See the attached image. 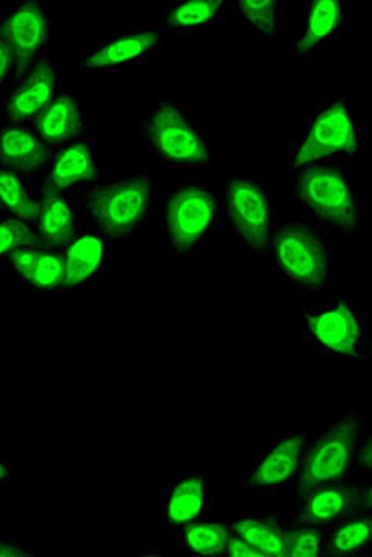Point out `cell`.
Segmentation results:
<instances>
[{
	"instance_id": "1",
	"label": "cell",
	"mask_w": 372,
	"mask_h": 557,
	"mask_svg": "<svg viewBox=\"0 0 372 557\" xmlns=\"http://www.w3.org/2000/svg\"><path fill=\"white\" fill-rule=\"evenodd\" d=\"M364 133L350 92H337L317 106L292 144L289 172L309 164L360 163L364 157Z\"/></svg>"
},
{
	"instance_id": "2",
	"label": "cell",
	"mask_w": 372,
	"mask_h": 557,
	"mask_svg": "<svg viewBox=\"0 0 372 557\" xmlns=\"http://www.w3.org/2000/svg\"><path fill=\"white\" fill-rule=\"evenodd\" d=\"M293 194L302 211L322 225L349 236L363 230V202L354 185L349 166L309 164L292 172Z\"/></svg>"
},
{
	"instance_id": "3",
	"label": "cell",
	"mask_w": 372,
	"mask_h": 557,
	"mask_svg": "<svg viewBox=\"0 0 372 557\" xmlns=\"http://www.w3.org/2000/svg\"><path fill=\"white\" fill-rule=\"evenodd\" d=\"M364 430L361 409L350 408L309 436L299 472V494L354 480L355 453Z\"/></svg>"
},
{
	"instance_id": "4",
	"label": "cell",
	"mask_w": 372,
	"mask_h": 557,
	"mask_svg": "<svg viewBox=\"0 0 372 557\" xmlns=\"http://www.w3.org/2000/svg\"><path fill=\"white\" fill-rule=\"evenodd\" d=\"M151 184L148 172L96 184L83 190V208L92 228L109 239H129L144 228L150 215Z\"/></svg>"
},
{
	"instance_id": "5",
	"label": "cell",
	"mask_w": 372,
	"mask_h": 557,
	"mask_svg": "<svg viewBox=\"0 0 372 557\" xmlns=\"http://www.w3.org/2000/svg\"><path fill=\"white\" fill-rule=\"evenodd\" d=\"M282 281L298 292H320L331 281V247L326 236L309 223L275 226L269 252Z\"/></svg>"
},
{
	"instance_id": "6",
	"label": "cell",
	"mask_w": 372,
	"mask_h": 557,
	"mask_svg": "<svg viewBox=\"0 0 372 557\" xmlns=\"http://www.w3.org/2000/svg\"><path fill=\"white\" fill-rule=\"evenodd\" d=\"M220 201L209 182H178L164 202V249L172 256L198 252L212 239Z\"/></svg>"
},
{
	"instance_id": "7",
	"label": "cell",
	"mask_w": 372,
	"mask_h": 557,
	"mask_svg": "<svg viewBox=\"0 0 372 557\" xmlns=\"http://www.w3.org/2000/svg\"><path fill=\"white\" fill-rule=\"evenodd\" d=\"M302 339L320 356L361 362L371 354L367 314L344 297L302 309Z\"/></svg>"
},
{
	"instance_id": "8",
	"label": "cell",
	"mask_w": 372,
	"mask_h": 557,
	"mask_svg": "<svg viewBox=\"0 0 372 557\" xmlns=\"http://www.w3.org/2000/svg\"><path fill=\"white\" fill-rule=\"evenodd\" d=\"M220 214L227 230L250 256L269 252L277 226L274 195L261 182L234 177L226 185Z\"/></svg>"
},
{
	"instance_id": "9",
	"label": "cell",
	"mask_w": 372,
	"mask_h": 557,
	"mask_svg": "<svg viewBox=\"0 0 372 557\" xmlns=\"http://www.w3.org/2000/svg\"><path fill=\"white\" fill-rule=\"evenodd\" d=\"M151 158L163 164H210L209 140L188 110L172 99L161 98L151 106L147 119Z\"/></svg>"
},
{
	"instance_id": "10",
	"label": "cell",
	"mask_w": 372,
	"mask_h": 557,
	"mask_svg": "<svg viewBox=\"0 0 372 557\" xmlns=\"http://www.w3.org/2000/svg\"><path fill=\"white\" fill-rule=\"evenodd\" d=\"M163 27H116L92 50L80 54L77 72L80 75H113L129 65L145 63L168 39Z\"/></svg>"
},
{
	"instance_id": "11",
	"label": "cell",
	"mask_w": 372,
	"mask_h": 557,
	"mask_svg": "<svg viewBox=\"0 0 372 557\" xmlns=\"http://www.w3.org/2000/svg\"><path fill=\"white\" fill-rule=\"evenodd\" d=\"M308 433H287L269 445L243 474L240 486L257 497H271L298 481Z\"/></svg>"
},
{
	"instance_id": "12",
	"label": "cell",
	"mask_w": 372,
	"mask_h": 557,
	"mask_svg": "<svg viewBox=\"0 0 372 557\" xmlns=\"http://www.w3.org/2000/svg\"><path fill=\"white\" fill-rule=\"evenodd\" d=\"M50 30L51 15L41 2L16 3L0 20V39L12 50L18 78L39 63L50 40Z\"/></svg>"
},
{
	"instance_id": "13",
	"label": "cell",
	"mask_w": 372,
	"mask_h": 557,
	"mask_svg": "<svg viewBox=\"0 0 372 557\" xmlns=\"http://www.w3.org/2000/svg\"><path fill=\"white\" fill-rule=\"evenodd\" d=\"M371 511V481L331 484L299 494L296 521L309 525H331L340 519Z\"/></svg>"
},
{
	"instance_id": "14",
	"label": "cell",
	"mask_w": 372,
	"mask_h": 557,
	"mask_svg": "<svg viewBox=\"0 0 372 557\" xmlns=\"http://www.w3.org/2000/svg\"><path fill=\"white\" fill-rule=\"evenodd\" d=\"M213 507V481L202 470L175 474L164 487L163 529L174 535L185 525L202 521Z\"/></svg>"
},
{
	"instance_id": "15",
	"label": "cell",
	"mask_w": 372,
	"mask_h": 557,
	"mask_svg": "<svg viewBox=\"0 0 372 557\" xmlns=\"http://www.w3.org/2000/svg\"><path fill=\"white\" fill-rule=\"evenodd\" d=\"M47 174L40 195L71 194L75 188L98 184L99 166L96 144L92 140H75L67 146L51 150Z\"/></svg>"
},
{
	"instance_id": "16",
	"label": "cell",
	"mask_w": 372,
	"mask_h": 557,
	"mask_svg": "<svg viewBox=\"0 0 372 557\" xmlns=\"http://www.w3.org/2000/svg\"><path fill=\"white\" fill-rule=\"evenodd\" d=\"M347 23V12L337 0H308L305 2V24L298 39L289 45V61L309 63L323 48L340 36Z\"/></svg>"
},
{
	"instance_id": "17",
	"label": "cell",
	"mask_w": 372,
	"mask_h": 557,
	"mask_svg": "<svg viewBox=\"0 0 372 557\" xmlns=\"http://www.w3.org/2000/svg\"><path fill=\"white\" fill-rule=\"evenodd\" d=\"M57 98V65L40 60L26 74L21 75L18 85L10 92L3 108V115L12 125L36 122Z\"/></svg>"
},
{
	"instance_id": "18",
	"label": "cell",
	"mask_w": 372,
	"mask_h": 557,
	"mask_svg": "<svg viewBox=\"0 0 372 557\" xmlns=\"http://www.w3.org/2000/svg\"><path fill=\"white\" fill-rule=\"evenodd\" d=\"M110 239L96 228L78 226L64 253V288L78 290L96 281L109 263Z\"/></svg>"
},
{
	"instance_id": "19",
	"label": "cell",
	"mask_w": 372,
	"mask_h": 557,
	"mask_svg": "<svg viewBox=\"0 0 372 557\" xmlns=\"http://www.w3.org/2000/svg\"><path fill=\"white\" fill-rule=\"evenodd\" d=\"M12 277L39 292H64V253L41 243L21 246L9 258Z\"/></svg>"
},
{
	"instance_id": "20",
	"label": "cell",
	"mask_w": 372,
	"mask_h": 557,
	"mask_svg": "<svg viewBox=\"0 0 372 557\" xmlns=\"http://www.w3.org/2000/svg\"><path fill=\"white\" fill-rule=\"evenodd\" d=\"M80 223L72 194L41 196L39 214L34 222V230L41 244L64 249L77 233Z\"/></svg>"
},
{
	"instance_id": "21",
	"label": "cell",
	"mask_w": 372,
	"mask_h": 557,
	"mask_svg": "<svg viewBox=\"0 0 372 557\" xmlns=\"http://www.w3.org/2000/svg\"><path fill=\"white\" fill-rule=\"evenodd\" d=\"M51 149L41 143L37 133L20 125L0 129V166L30 175L47 166Z\"/></svg>"
},
{
	"instance_id": "22",
	"label": "cell",
	"mask_w": 372,
	"mask_h": 557,
	"mask_svg": "<svg viewBox=\"0 0 372 557\" xmlns=\"http://www.w3.org/2000/svg\"><path fill=\"white\" fill-rule=\"evenodd\" d=\"M231 532L260 557H284V521L278 511H246L227 521Z\"/></svg>"
},
{
	"instance_id": "23",
	"label": "cell",
	"mask_w": 372,
	"mask_h": 557,
	"mask_svg": "<svg viewBox=\"0 0 372 557\" xmlns=\"http://www.w3.org/2000/svg\"><path fill=\"white\" fill-rule=\"evenodd\" d=\"M37 136L50 149L75 143L83 131V110L75 96L60 95L37 116Z\"/></svg>"
},
{
	"instance_id": "24",
	"label": "cell",
	"mask_w": 372,
	"mask_h": 557,
	"mask_svg": "<svg viewBox=\"0 0 372 557\" xmlns=\"http://www.w3.org/2000/svg\"><path fill=\"white\" fill-rule=\"evenodd\" d=\"M226 12L223 0H184L164 3L163 29L169 36H189L202 26L222 22Z\"/></svg>"
},
{
	"instance_id": "25",
	"label": "cell",
	"mask_w": 372,
	"mask_h": 557,
	"mask_svg": "<svg viewBox=\"0 0 372 557\" xmlns=\"http://www.w3.org/2000/svg\"><path fill=\"white\" fill-rule=\"evenodd\" d=\"M371 516H350L323 531V553L330 556L371 557Z\"/></svg>"
},
{
	"instance_id": "26",
	"label": "cell",
	"mask_w": 372,
	"mask_h": 557,
	"mask_svg": "<svg viewBox=\"0 0 372 557\" xmlns=\"http://www.w3.org/2000/svg\"><path fill=\"white\" fill-rule=\"evenodd\" d=\"M39 208V195L34 194L24 175L0 166V214L34 226Z\"/></svg>"
},
{
	"instance_id": "27",
	"label": "cell",
	"mask_w": 372,
	"mask_h": 557,
	"mask_svg": "<svg viewBox=\"0 0 372 557\" xmlns=\"http://www.w3.org/2000/svg\"><path fill=\"white\" fill-rule=\"evenodd\" d=\"M231 529L227 522H193L175 532V545L189 556H222Z\"/></svg>"
},
{
	"instance_id": "28",
	"label": "cell",
	"mask_w": 372,
	"mask_h": 557,
	"mask_svg": "<svg viewBox=\"0 0 372 557\" xmlns=\"http://www.w3.org/2000/svg\"><path fill=\"white\" fill-rule=\"evenodd\" d=\"M323 555V529L319 525L284 522V557Z\"/></svg>"
},
{
	"instance_id": "29",
	"label": "cell",
	"mask_w": 372,
	"mask_h": 557,
	"mask_svg": "<svg viewBox=\"0 0 372 557\" xmlns=\"http://www.w3.org/2000/svg\"><path fill=\"white\" fill-rule=\"evenodd\" d=\"M240 22L250 27L258 36L274 39L277 30V3L251 2L244 0L239 3Z\"/></svg>"
},
{
	"instance_id": "30",
	"label": "cell",
	"mask_w": 372,
	"mask_h": 557,
	"mask_svg": "<svg viewBox=\"0 0 372 557\" xmlns=\"http://www.w3.org/2000/svg\"><path fill=\"white\" fill-rule=\"evenodd\" d=\"M33 243H40L33 225L0 214V264L9 263L18 247Z\"/></svg>"
},
{
	"instance_id": "31",
	"label": "cell",
	"mask_w": 372,
	"mask_h": 557,
	"mask_svg": "<svg viewBox=\"0 0 372 557\" xmlns=\"http://www.w3.org/2000/svg\"><path fill=\"white\" fill-rule=\"evenodd\" d=\"M36 552L27 548L23 540L18 536L2 535L0 536V557H34Z\"/></svg>"
},
{
	"instance_id": "32",
	"label": "cell",
	"mask_w": 372,
	"mask_h": 557,
	"mask_svg": "<svg viewBox=\"0 0 372 557\" xmlns=\"http://www.w3.org/2000/svg\"><path fill=\"white\" fill-rule=\"evenodd\" d=\"M220 557H260L251 546H248L240 536L231 532L227 539L225 552Z\"/></svg>"
},
{
	"instance_id": "33",
	"label": "cell",
	"mask_w": 372,
	"mask_h": 557,
	"mask_svg": "<svg viewBox=\"0 0 372 557\" xmlns=\"http://www.w3.org/2000/svg\"><path fill=\"white\" fill-rule=\"evenodd\" d=\"M15 74V61L9 45L0 39V88Z\"/></svg>"
},
{
	"instance_id": "34",
	"label": "cell",
	"mask_w": 372,
	"mask_h": 557,
	"mask_svg": "<svg viewBox=\"0 0 372 557\" xmlns=\"http://www.w3.org/2000/svg\"><path fill=\"white\" fill-rule=\"evenodd\" d=\"M360 467L363 472H368L372 467V448H371V435L367 442L361 445V448L355 453V467Z\"/></svg>"
},
{
	"instance_id": "35",
	"label": "cell",
	"mask_w": 372,
	"mask_h": 557,
	"mask_svg": "<svg viewBox=\"0 0 372 557\" xmlns=\"http://www.w3.org/2000/svg\"><path fill=\"white\" fill-rule=\"evenodd\" d=\"M10 481V466L9 460L5 459V457L0 456V490H2L3 486H7Z\"/></svg>"
}]
</instances>
